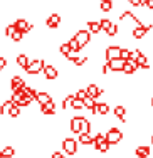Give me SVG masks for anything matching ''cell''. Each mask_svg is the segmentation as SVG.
<instances>
[{
	"label": "cell",
	"mask_w": 153,
	"mask_h": 158,
	"mask_svg": "<svg viewBox=\"0 0 153 158\" xmlns=\"http://www.w3.org/2000/svg\"><path fill=\"white\" fill-rule=\"evenodd\" d=\"M71 108H72L74 111H83L84 110V101L83 99H77V98H74L72 104H71Z\"/></svg>",
	"instance_id": "obj_31"
},
{
	"label": "cell",
	"mask_w": 153,
	"mask_h": 158,
	"mask_svg": "<svg viewBox=\"0 0 153 158\" xmlns=\"http://www.w3.org/2000/svg\"><path fill=\"white\" fill-rule=\"evenodd\" d=\"M150 141H151V146H153V135H151V136H150Z\"/></svg>",
	"instance_id": "obj_43"
},
{
	"label": "cell",
	"mask_w": 153,
	"mask_h": 158,
	"mask_svg": "<svg viewBox=\"0 0 153 158\" xmlns=\"http://www.w3.org/2000/svg\"><path fill=\"white\" fill-rule=\"evenodd\" d=\"M15 31H17L15 25H14V24H9L5 29H3V34H5V37H9V39H10V37H12V34L15 32Z\"/></svg>",
	"instance_id": "obj_35"
},
{
	"label": "cell",
	"mask_w": 153,
	"mask_h": 158,
	"mask_svg": "<svg viewBox=\"0 0 153 158\" xmlns=\"http://www.w3.org/2000/svg\"><path fill=\"white\" fill-rule=\"evenodd\" d=\"M20 113H22V110H20V106H17V104H14L12 108H10V111H9V118H12V119H17L19 116H20Z\"/></svg>",
	"instance_id": "obj_30"
},
{
	"label": "cell",
	"mask_w": 153,
	"mask_h": 158,
	"mask_svg": "<svg viewBox=\"0 0 153 158\" xmlns=\"http://www.w3.org/2000/svg\"><path fill=\"white\" fill-rule=\"evenodd\" d=\"M61 22H62V17L59 15L57 12H52L51 15L46 19V27L47 29H57L59 25H61Z\"/></svg>",
	"instance_id": "obj_10"
},
{
	"label": "cell",
	"mask_w": 153,
	"mask_h": 158,
	"mask_svg": "<svg viewBox=\"0 0 153 158\" xmlns=\"http://www.w3.org/2000/svg\"><path fill=\"white\" fill-rule=\"evenodd\" d=\"M113 0H99V10L104 14H108V12H111L113 10Z\"/></svg>",
	"instance_id": "obj_22"
},
{
	"label": "cell",
	"mask_w": 153,
	"mask_h": 158,
	"mask_svg": "<svg viewBox=\"0 0 153 158\" xmlns=\"http://www.w3.org/2000/svg\"><path fill=\"white\" fill-rule=\"evenodd\" d=\"M10 39H12L15 44H19V42H22V40H24V34H22L20 31H15V32L12 34V37H10Z\"/></svg>",
	"instance_id": "obj_36"
},
{
	"label": "cell",
	"mask_w": 153,
	"mask_h": 158,
	"mask_svg": "<svg viewBox=\"0 0 153 158\" xmlns=\"http://www.w3.org/2000/svg\"><path fill=\"white\" fill-rule=\"evenodd\" d=\"M77 143L83 146H89V145H93V136L89 133H81V135H77Z\"/></svg>",
	"instance_id": "obj_20"
},
{
	"label": "cell",
	"mask_w": 153,
	"mask_h": 158,
	"mask_svg": "<svg viewBox=\"0 0 153 158\" xmlns=\"http://www.w3.org/2000/svg\"><path fill=\"white\" fill-rule=\"evenodd\" d=\"M59 54H61L62 57H66V59H68L69 56L72 54V51H71V47H69L68 42H62L61 46H59Z\"/></svg>",
	"instance_id": "obj_27"
},
{
	"label": "cell",
	"mask_w": 153,
	"mask_h": 158,
	"mask_svg": "<svg viewBox=\"0 0 153 158\" xmlns=\"http://www.w3.org/2000/svg\"><path fill=\"white\" fill-rule=\"evenodd\" d=\"M42 73H44V77H46L47 81H51V82L59 77V71H57V67H56L54 64H46L44 69H42Z\"/></svg>",
	"instance_id": "obj_7"
},
{
	"label": "cell",
	"mask_w": 153,
	"mask_h": 158,
	"mask_svg": "<svg viewBox=\"0 0 153 158\" xmlns=\"http://www.w3.org/2000/svg\"><path fill=\"white\" fill-rule=\"evenodd\" d=\"M83 121H84V116H72V118L69 119V130H71V133L79 135L81 133V128H83Z\"/></svg>",
	"instance_id": "obj_8"
},
{
	"label": "cell",
	"mask_w": 153,
	"mask_h": 158,
	"mask_svg": "<svg viewBox=\"0 0 153 158\" xmlns=\"http://www.w3.org/2000/svg\"><path fill=\"white\" fill-rule=\"evenodd\" d=\"M113 113H114V118H118L121 123L126 121V108L123 106V104H116L114 110H113Z\"/></svg>",
	"instance_id": "obj_16"
},
{
	"label": "cell",
	"mask_w": 153,
	"mask_h": 158,
	"mask_svg": "<svg viewBox=\"0 0 153 158\" xmlns=\"http://www.w3.org/2000/svg\"><path fill=\"white\" fill-rule=\"evenodd\" d=\"M126 2H128L130 5H133V7H143L145 0H126Z\"/></svg>",
	"instance_id": "obj_38"
},
{
	"label": "cell",
	"mask_w": 153,
	"mask_h": 158,
	"mask_svg": "<svg viewBox=\"0 0 153 158\" xmlns=\"http://www.w3.org/2000/svg\"><path fill=\"white\" fill-rule=\"evenodd\" d=\"M147 27H145V24L141 25V27H135L131 31V35H133V39H136V40H141V39H145V35H147Z\"/></svg>",
	"instance_id": "obj_18"
},
{
	"label": "cell",
	"mask_w": 153,
	"mask_h": 158,
	"mask_svg": "<svg viewBox=\"0 0 153 158\" xmlns=\"http://www.w3.org/2000/svg\"><path fill=\"white\" fill-rule=\"evenodd\" d=\"M138 69H140V67H138V64L133 61V59H128V61H125V66H123V73H125L126 76H133V74H135Z\"/></svg>",
	"instance_id": "obj_12"
},
{
	"label": "cell",
	"mask_w": 153,
	"mask_h": 158,
	"mask_svg": "<svg viewBox=\"0 0 153 158\" xmlns=\"http://www.w3.org/2000/svg\"><path fill=\"white\" fill-rule=\"evenodd\" d=\"M68 44H69L71 51H72V54H77V52H81V46H79V42H77V39H76L74 35L68 40Z\"/></svg>",
	"instance_id": "obj_28"
},
{
	"label": "cell",
	"mask_w": 153,
	"mask_h": 158,
	"mask_svg": "<svg viewBox=\"0 0 153 158\" xmlns=\"http://www.w3.org/2000/svg\"><path fill=\"white\" fill-rule=\"evenodd\" d=\"M12 106H14V103H12V101H10V99H5L2 104H0V114H2V116H7Z\"/></svg>",
	"instance_id": "obj_26"
},
{
	"label": "cell",
	"mask_w": 153,
	"mask_h": 158,
	"mask_svg": "<svg viewBox=\"0 0 153 158\" xmlns=\"http://www.w3.org/2000/svg\"><path fill=\"white\" fill-rule=\"evenodd\" d=\"M110 113V104L101 101V103H96V114L99 116H106Z\"/></svg>",
	"instance_id": "obj_21"
},
{
	"label": "cell",
	"mask_w": 153,
	"mask_h": 158,
	"mask_svg": "<svg viewBox=\"0 0 153 158\" xmlns=\"http://www.w3.org/2000/svg\"><path fill=\"white\" fill-rule=\"evenodd\" d=\"M77 145H79V143H77L76 138H64V140H62V152L69 156L77 155Z\"/></svg>",
	"instance_id": "obj_3"
},
{
	"label": "cell",
	"mask_w": 153,
	"mask_h": 158,
	"mask_svg": "<svg viewBox=\"0 0 153 158\" xmlns=\"http://www.w3.org/2000/svg\"><path fill=\"white\" fill-rule=\"evenodd\" d=\"M44 66H46V61H44V59H40V57H37V59H34V61L29 62V66L25 67L24 71L29 74V76H37V74L42 73Z\"/></svg>",
	"instance_id": "obj_1"
},
{
	"label": "cell",
	"mask_w": 153,
	"mask_h": 158,
	"mask_svg": "<svg viewBox=\"0 0 153 158\" xmlns=\"http://www.w3.org/2000/svg\"><path fill=\"white\" fill-rule=\"evenodd\" d=\"M86 94H88V98H91V99H98V98H101L103 94H104V91L101 88H99L98 84H94V82H91V84H88L86 86Z\"/></svg>",
	"instance_id": "obj_6"
},
{
	"label": "cell",
	"mask_w": 153,
	"mask_h": 158,
	"mask_svg": "<svg viewBox=\"0 0 153 158\" xmlns=\"http://www.w3.org/2000/svg\"><path fill=\"white\" fill-rule=\"evenodd\" d=\"M7 67V57H3V56H0V73H2L3 69Z\"/></svg>",
	"instance_id": "obj_39"
},
{
	"label": "cell",
	"mask_w": 153,
	"mask_h": 158,
	"mask_svg": "<svg viewBox=\"0 0 153 158\" xmlns=\"http://www.w3.org/2000/svg\"><path fill=\"white\" fill-rule=\"evenodd\" d=\"M108 67H110V73H123V66L125 61L123 59H113V61H106Z\"/></svg>",
	"instance_id": "obj_13"
},
{
	"label": "cell",
	"mask_w": 153,
	"mask_h": 158,
	"mask_svg": "<svg viewBox=\"0 0 153 158\" xmlns=\"http://www.w3.org/2000/svg\"><path fill=\"white\" fill-rule=\"evenodd\" d=\"M113 24V20H110V19H106V17H103V19H99V27H101V31L103 32H106L108 29H110V25Z\"/></svg>",
	"instance_id": "obj_33"
},
{
	"label": "cell",
	"mask_w": 153,
	"mask_h": 158,
	"mask_svg": "<svg viewBox=\"0 0 153 158\" xmlns=\"http://www.w3.org/2000/svg\"><path fill=\"white\" fill-rule=\"evenodd\" d=\"M40 113H42V114H46V116H54L56 113H57V106H56L54 101H51V103L40 106Z\"/></svg>",
	"instance_id": "obj_15"
},
{
	"label": "cell",
	"mask_w": 153,
	"mask_h": 158,
	"mask_svg": "<svg viewBox=\"0 0 153 158\" xmlns=\"http://www.w3.org/2000/svg\"><path fill=\"white\" fill-rule=\"evenodd\" d=\"M35 101H37L39 106H44V104H47V103H51V101H52V96H51L49 91H39V93H37V96H35Z\"/></svg>",
	"instance_id": "obj_14"
},
{
	"label": "cell",
	"mask_w": 153,
	"mask_h": 158,
	"mask_svg": "<svg viewBox=\"0 0 153 158\" xmlns=\"http://www.w3.org/2000/svg\"><path fill=\"white\" fill-rule=\"evenodd\" d=\"M130 57H131V49L130 47H121V51H119V59L128 61Z\"/></svg>",
	"instance_id": "obj_32"
},
{
	"label": "cell",
	"mask_w": 153,
	"mask_h": 158,
	"mask_svg": "<svg viewBox=\"0 0 153 158\" xmlns=\"http://www.w3.org/2000/svg\"><path fill=\"white\" fill-rule=\"evenodd\" d=\"M74 37L77 39V42H79L81 49H84L86 46H89L93 40V34L88 31V29H79V31H76V34H74Z\"/></svg>",
	"instance_id": "obj_2"
},
{
	"label": "cell",
	"mask_w": 153,
	"mask_h": 158,
	"mask_svg": "<svg viewBox=\"0 0 153 158\" xmlns=\"http://www.w3.org/2000/svg\"><path fill=\"white\" fill-rule=\"evenodd\" d=\"M150 104H151V110H153V96H151V101H150Z\"/></svg>",
	"instance_id": "obj_42"
},
{
	"label": "cell",
	"mask_w": 153,
	"mask_h": 158,
	"mask_svg": "<svg viewBox=\"0 0 153 158\" xmlns=\"http://www.w3.org/2000/svg\"><path fill=\"white\" fill-rule=\"evenodd\" d=\"M118 34H119V25H118V24H114V22H113V24L110 25V29L106 31V35L110 37V39H113V37H116Z\"/></svg>",
	"instance_id": "obj_29"
},
{
	"label": "cell",
	"mask_w": 153,
	"mask_h": 158,
	"mask_svg": "<svg viewBox=\"0 0 153 158\" xmlns=\"http://www.w3.org/2000/svg\"><path fill=\"white\" fill-rule=\"evenodd\" d=\"M119 51H121V46H108L104 49V59L106 61L119 59Z\"/></svg>",
	"instance_id": "obj_9"
},
{
	"label": "cell",
	"mask_w": 153,
	"mask_h": 158,
	"mask_svg": "<svg viewBox=\"0 0 153 158\" xmlns=\"http://www.w3.org/2000/svg\"><path fill=\"white\" fill-rule=\"evenodd\" d=\"M0 155L5 156V158H14V156H15V148H14L12 145H7V146H3V148H2Z\"/></svg>",
	"instance_id": "obj_25"
},
{
	"label": "cell",
	"mask_w": 153,
	"mask_h": 158,
	"mask_svg": "<svg viewBox=\"0 0 153 158\" xmlns=\"http://www.w3.org/2000/svg\"><path fill=\"white\" fill-rule=\"evenodd\" d=\"M143 7H147V9L150 10V12H153V0H145Z\"/></svg>",
	"instance_id": "obj_40"
},
{
	"label": "cell",
	"mask_w": 153,
	"mask_h": 158,
	"mask_svg": "<svg viewBox=\"0 0 153 158\" xmlns=\"http://www.w3.org/2000/svg\"><path fill=\"white\" fill-rule=\"evenodd\" d=\"M14 25H15V29H17V31H20L24 35H25V34H29V32H32V31H34V27H35L32 22H29L27 19H22V17H19L17 20L14 22Z\"/></svg>",
	"instance_id": "obj_5"
},
{
	"label": "cell",
	"mask_w": 153,
	"mask_h": 158,
	"mask_svg": "<svg viewBox=\"0 0 153 158\" xmlns=\"http://www.w3.org/2000/svg\"><path fill=\"white\" fill-rule=\"evenodd\" d=\"M84 110L89 111L91 114H96V101L91 98H86L84 99Z\"/></svg>",
	"instance_id": "obj_23"
},
{
	"label": "cell",
	"mask_w": 153,
	"mask_h": 158,
	"mask_svg": "<svg viewBox=\"0 0 153 158\" xmlns=\"http://www.w3.org/2000/svg\"><path fill=\"white\" fill-rule=\"evenodd\" d=\"M74 98H77V99H86L88 98V94H86V89L84 88H79V89H76V94H74Z\"/></svg>",
	"instance_id": "obj_37"
},
{
	"label": "cell",
	"mask_w": 153,
	"mask_h": 158,
	"mask_svg": "<svg viewBox=\"0 0 153 158\" xmlns=\"http://www.w3.org/2000/svg\"><path fill=\"white\" fill-rule=\"evenodd\" d=\"M72 101H74V94H68L62 99V110H69L71 108V104H72Z\"/></svg>",
	"instance_id": "obj_34"
},
{
	"label": "cell",
	"mask_w": 153,
	"mask_h": 158,
	"mask_svg": "<svg viewBox=\"0 0 153 158\" xmlns=\"http://www.w3.org/2000/svg\"><path fill=\"white\" fill-rule=\"evenodd\" d=\"M88 31L93 34V35H96V34L101 32V27H99V20H89L88 22Z\"/></svg>",
	"instance_id": "obj_24"
},
{
	"label": "cell",
	"mask_w": 153,
	"mask_h": 158,
	"mask_svg": "<svg viewBox=\"0 0 153 158\" xmlns=\"http://www.w3.org/2000/svg\"><path fill=\"white\" fill-rule=\"evenodd\" d=\"M123 140V131L119 130V128H110L108 130V133H106V141L110 143L111 146H114V145H118V143H121Z\"/></svg>",
	"instance_id": "obj_4"
},
{
	"label": "cell",
	"mask_w": 153,
	"mask_h": 158,
	"mask_svg": "<svg viewBox=\"0 0 153 158\" xmlns=\"http://www.w3.org/2000/svg\"><path fill=\"white\" fill-rule=\"evenodd\" d=\"M51 158H68V156H66L62 152H54V153L51 155Z\"/></svg>",
	"instance_id": "obj_41"
},
{
	"label": "cell",
	"mask_w": 153,
	"mask_h": 158,
	"mask_svg": "<svg viewBox=\"0 0 153 158\" xmlns=\"http://www.w3.org/2000/svg\"><path fill=\"white\" fill-rule=\"evenodd\" d=\"M29 57H27V54H17V57H15V64H17V67H20V69H25V67L29 66Z\"/></svg>",
	"instance_id": "obj_19"
},
{
	"label": "cell",
	"mask_w": 153,
	"mask_h": 158,
	"mask_svg": "<svg viewBox=\"0 0 153 158\" xmlns=\"http://www.w3.org/2000/svg\"><path fill=\"white\" fill-rule=\"evenodd\" d=\"M135 155H136V158H148L150 156V146L138 145L136 150H135Z\"/></svg>",
	"instance_id": "obj_17"
},
{
	"label": "cell",
	"mask_w": 153,
	"mask_h": 158,
	"mask_svg": "<svg viewBox=\"0 0 153 158\" xmlns=\"http://www.w3.org/2000/svg\"><path fill=\"white\" fill-rule=\"evenodd\" d=\"M27 86V82H25V79L22 76H12L10 79V91L15 93V91H20L22 88H25Z\"/></svg>",
	"instance_id": "obj_11"
}]
</instances>
